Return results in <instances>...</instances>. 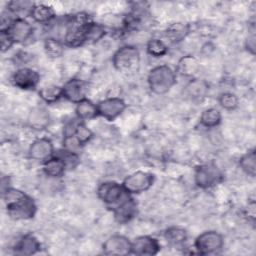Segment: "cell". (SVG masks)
Returning a JSON list of instances; mask_svg holds the SVG:
<instances>
[{"label": "cell", "instance_id": "cell-1", "mask_svg": "<svg viewBox=\"0 0 256 256\" xmlns=\"http://www.w3.org/2000/svg\"><path fill=\"white\" fill-rule=\"evenodd\" d=\"M2 198L8 216L14 220H30L37 213L35 200L20 189L8 187L2 191Z\"/></svg>", "mask_w": 256, "mask_h": 256}, {"label": "cell", "instance_id": "cell-13", "mask_svg": "<svg viewBox=\"0 0 256 256\" xmlns=\"http://www.w3.org/2000/svg\"><path fill=\"white\" fill-rule=\"evenodd\" d=\"M55 154V148L52 140L48 137L35 139L28 148V156L36 162H45Z\"/></svg>", "mask_w": 256, "mask_h": 256}, {"label": "cell", "instance_id": "cell-5", "mask_svg": "<svg viewBox=\"0 0 256 256\" xmlns=\"http://www.w3.org/2000/svg\"><path fill=\"white\" fill-rule=\"evenodd\" d=\"M224 246L223 235L216 230H206L194 240V249L200 255L216 254Z\"/></svg>", "mask_w": 256, "mask_h": 256}, {"label": "cell", "instance_id": "cell-24", "mask_svg": "<svg viewBox=\"0 0 256 256\" xmlns=\"http://www.w3.org/2000/svg\"><path fill=\"white\" fill-rule=\"evenodd\" d=\"M75 114L76 117L83 122L95 119L99 116L97 104L90 99L85 98L75 105Z\"/></svg>", "mask_w": 256, "mask_h": 256}, {"label": "cell", "instance_id": "cell-33", "mask_svg": "<svg viewBox=\"0 0 256 256\" xmlns=\"http://www.w3.org/2000/svg\"><path fill=\"white\" fill-rule=\"evenodd\" d=\"M55 155L59 156L62 159V161L64 162L67 170L75 169L80 163V154L68 151L64 148L56 151Z\"/></svg>", "mask_w": 256, "mask_h": 256}, {"label": "cell", "instance_id": "cell-19", "mask_svg": "<svg viewBox=\"0 0 256 256\" xmlns=\"http://www.w3.org/2000/svg\"><path fill=\"white\" fill-rule=\"evenodd\" d=\"M209 91V85L204 79L192 78L184 86L183 92L186 97L191 100H202L205 98Z\"/></svg>", "mask_w": 256, "mask_h": 256}, {"label": "cell", "instance_id": "cell-3", "mask_svg": "<svg viewBox=\"0 0 256 256\" xmlns=\"http://www.w3.org/2000/svg\"><path fill=\"white\" fill-rule=\"evenodd\" d=\"M140 52L134 45H123L119 47L112 56L113 67L124 74L137 72L140 65Z\"/></svg>", "mask_w": 256, "mask_h": 256}, {"label": "cell", "instance_id": "cell-10", "mask_svg": "<svg viewBox=\"0 0 256 256\" xmlns=\"http://www.w3.org/2000/svg\"><path fill=\"white\" fill-rule=\"evenodd\" d=\"M98 113L107 121H114L127 108L126 102L120 97H107L97 103Z\"/></svg>", "mask_w": 256, "mask_h": 256}, {"label": "cell", "instance_id": "cell-2", "mask_svg": "<svg viewBox=\"0 0 256 256\" xmlns=\"http://www.w3.org/2000/svg\"><path fill=\"white\" fill-rule=\"evenodd\" d=\"M177 74L173 68L162 64L153 67L147 75L149 90L155 95H164L176 84Z\"/></svg>", "mask_w": 256, "mask_h": 256}, {"label": "cell", "instance_id": "cell-27", "mask_svg": "<svg viewBox=\"0 0 256 256\" xmlns=\"http://www.w3.org/2000/svg\"><path fill=\"white\" fill-rule=\"evenodd\" d=\"M238 165L243 173L247 176L255 177L256 175V150L255 148L249 149L242 154L238 160Z\"/></svg>", "mask_w": 256, "mask_h": 256}, {"label": "cell", "instance_id": "cell-21", "mask_svg": "<svg viewBox=\"0 0 256 256\" xmlns=\"http://www.w3.org/2000/svg\"><path fill=\"white\" fill-rule=\"evenodd\" d=\"M29 17L39 24H51L56 19V13L54 9L47 4L35 3Z\"/></svg>", "mask_w": 256, "mask_h": 256}, {"label": "cell", "instance_id": "cell-20", "mask_svg": "<svg viewBox=\"0 0 256 256\" xmlns=\"http://www.w3.org/2000/svg\"><path fill=\"white\" fill-rule=\"evenodd\" d=\"M191 27L184 22H174L167 26L165 29V37L172 44H178L182 42L190 34Z\"/></svg>", "mask_w": 256, "mask_h": 256}, {"label": "cell", "instance_id": "cell-15", "mask_svg": "<svg viewBox=\"0 0 256 256\" xmlns=\"http://www.w3.org/2000/svg\"><path fill=\"white\" fill-rule=\"evenodd\" d=\"M87 91L86 82L80 78H71L62 85L63 98L75 105L87 98Z\"/></svg>", "mask_w": 256, "mask_h": 256}, {"label": "cell", "instance_id": "cell-25", "mask_svg": "<svg viewBox=\"0 0 256 256\" xmlns=\"http://www.w3.org/2000/svg\"><path fill=\"white\" fill-rule=\"evenodd\" d=\"M107 30L104 24L89 21L84 28V44H94L105 37Z\"/></svg>", "mask_w": 256, "mask_h": 256}, {"label": "cell", "instance_id": "cell-8", "mask_svg": "<svg viewBox=\"0 0 256 256\" xmlns=\"http://www.w3.org/2000/svg\"><path fill=\"white\" fill-rule=\"evenodd\" d=\"M40 78V74L35 69L22 66L13 72L11 76V82L13 86L20 90L32 91L38 87Z\"/></svg>", "mask_w": 256, "mask_h": 256}, {"label": "cell", "instance_id": "cell-18", "mask_svg": "<svg viewBox=\"0 0 256 256\" xmlns=\"http://www.w3.org/2000/svg\"><path fill=\"white\" fill-rule=\"evenodd\" d=\"M200 69L199 60L192 54H187L182 56L176 65L175 72L177 75L186 77V78H195V75Z\"/></svg>", "mask_w": 256, "mask_h": 256}, {"label": "cell", "instance_id": "cell-36", "mask_svg": "<svg viewBox=\"0 0 256 256\" xmlns=\"http://www.w3.org/2000/svg\"><path fill=\"white\" fill-rule=\"evenodd\" d=\"M0 43H1V51L2 53L8 51L15 43L13 42L12 38L8 34L6 30H0Z\"/></svg>", "mask_w": 256, "mask_h": 256}, {"label": "cell", "instance_id": "cell-14", "mask_svg": "<svg viewBox=\"0 0 256 256\" xmlns=\"http://www.w3.org/2000/svg\"><path fill=\"white\" fill-rule=\"evenodd\" d=\"M161 250L159 241L149 235H141L131 241V254L138 256H154Z\"/></svg>", "mask_w": 256, "mask_h": 256}, {"label": "cell", "instance_id": "cell-26", "mask_svg": "<svg viewBox=\"0 0 256 256\" xmlns=\"http://www.w3.org/2000/svg\"><path fill=\"white\" fill-rule=\"evenodd\" d=\"M199 122L202 127L207 129L218 127L222 122V114L220 110L215 107L206 108L202 111Z\"/></svg>", "mask_w": 256, "mask_h": 256}, {"label": "cell", "instance_id": "cell-37", "mask_svg": "<svg viewBox=\"0 0 256 256\" xmlns=\"http://www.w3.org/2000/svg\"><path fill=\"white\" fill-rule=\"evenodd\" d=\"M245 48L252 55L255 54V34H254V30L246 38V40H245Z\"/></svg>", "mask_w": 256, "mask_h": 256}, {"label": "cell", "instance_id": "cell-9", "mask_svg": "<svg viewBox=\"0 0 256 256\" xmlns=\"http://www.w3.org/2000/svg\"><path fill=\"white\" fill-rule=\"evenodd\" d=\"M114 220L120 225L131 222L138 214V204L136 200L128 194L122 201L111 208Z\"/></svg>", "mask_w": 256, "mask_h": 256}, {"label": "cell", "instance_id": "cell-16", "mask_svg": "<svg viewBox=\"0 0 256 256\" xmlns=\"http://www.w3.org/2000/svg\"><path fill=\"white\" fill-rule=\"evenodd\" d=\"M41 249V243L38 238L31 234L27 233L22 235L14 244L12 250L13 254L19 256H31L37 254Z\"/></svg>", "mask_w": 256, "mask_h": 256}, {"label": "cell", "instance_id": "cell-30", "mask_svg": "<svg viewBox=\"0 0 256 256\" xmlns=\"http://www.w3.org/2000/svg\"><path fill=\"white\" fill-rule=\"evenodd\" d=\"M43 47L47 57L51 59H57L63 55L66 46L60 38L50 36L44 40Z\"/></svg>", "mask_w": 256, "mask_h": 256}, {"label": "cell", "instance_id": "cell-11", "mask_svg": "<svg viewBox=\"0 0 256 256\" xmlns=\"http://www.w3.org/2000/svg\"><path fill=\"white\" fill-rule=\"evenodd\" d=\"M6 31L15 44H23L32 38L34 27L26 18H13Z\"/></svg>", "mask_w": 256, "mask_h": 256}, {"label": "cell", "instance_id": "cell-23", "mask_svg": "<svg viewBox=\"0 0 256 256\" xmlns=\"http://www.w3.org/2000/svg\"><path fill=\"white\" fill-rule=\"evenodd\" d=\"M42 171L48 178L56 179L62 177L67 169L62 159L54 154V156L42 163Z\"/></svg>", "mask_w": 256, "mask_h": 256}, {"label": "cell", "instance_id": "cell-7", "mask_svg": "<svg viewBox=\"0 0 256 256\" xmlns=\"http://www.w3.org/2000/svg\"><path fill=\"white\" fill-rule=\"evenodd\" d=\"M96 194L98 199L109 208L117 205L128 195L121 183L111 180L100 183L97 187Z\"/></svg>", "mask_w": 256, "mask_h": 256}, {"label": "cell", "instance_id": "cell-31", "mask_svg": "<svg viewBox=\"0 0 256 256\" xmlns=\"http://www.w3.org/2000/svg\"><path fill=\"white\" fill-rule=\"evenodd\" d=\"M146 52L154 58H161L168 53V46L159 38H151L146 43Z\"/></svg>", "mask_w": 256, "mask_h": 256}, {"label": "cell", "instance_id": "cell-28", "mask_svg": "<svg viewBox=\"0 0 256 256\" xmlns=\"http://www.w3.org/2000/svg\"><path fill=\"white\" fill-rule=\"evenodd\" d=\"M34 4V2L27 0H13L8 2L7 10L9 14L14 16V18H25V16L30 15Z\"/></svg>", "mask_w": 256, "mask_h": 256}, {"label": "cell", "instance_id": "cell-32", "mask_svg": "<svg viewBox=\"0 0 256 256\" xmlns=\"http://www.w3.org/2000/svg\"><path fill=\"white\" fill-rule=\"evenodd\" d=\"M219 106L226 111H234L239 106V98L235 93L225 91L218 95L217 98Z\"/></svg>", "mask_w": 256, "mask_h": 256}, {"label": "cell", "instance_id": "cell-34", "mask_svg": "<svg viewBox=\"0 0 256 256\" xmlns=\"http://www.w3.org/2000/svg\"><path fill=\"white\" fill-rule=\"evenodd\" d=\"M74 135L77 137V139L80 141V143L83 146L88 144L94 137V133L90 128H88V126L86 125V122H83L81 120H79L76 126Z\"/></svg>", "mask_w": 256, "mask_h": 256}, {"label": "cell", "instance_id": "cell-12", "mask_svg": "<svg viewBox=\"0 0 256 256\" xmlns=\"http://www.w3.org/2000/svg\"><path fill=\"white\" fill-rule=\"evenodd\" d=\"M102 252L109 256H123L131 254V240L125 235L113 234L103 242Z\"/></svg>", "mask_w": 256, "mask_h": 256}, {"label": "cell", "instance_id": "cell-29", "mask_svg": "<svg viewBox=\"0 0 256 256\" xmlns=\"http://www.w3.org/2000/svg\"><path fill=\"white\" fill-rule=\"evenodd\" d=\"M38 95L40 99L46 104H54L63 98L62 86L55 84H49L41 87L38 90Z\"/></svg>", "mask_w": 256, "mask_h": 256}, {"label": "cell", "instance_id": "cell-6", "mask_svg": "<svg viewBox=\"0 0 256 256\" xmlns=\"http://www.w3.org/2000/svg\"><path fill=\"white\" fill-rule=\"evenodd\" d=\"M154 182L155 175L153 173L138 170L126 176L121 184L128 194L135 195L148 191L153 186Z\"/></svg>", "mask_w": 256, "mask_h": 256}, {"label": "cell", "instance_id": "cell-17", "mask_svg": "<svg viewBox=\"0 0 256 256\" xmlns=\"http://www.w3.org/2000/svg\"><path fill=\"white\" fill-rule=\"evenodd\" d=\"M51 121L48 110L43 106H36L32 108L27 116V125L36 131L46 129Z\"/></svg>", "mask_w": 256, "mask_h": 256}, {"label": "cell", "instance_id": "cell-35", "mask_svg": "<svg viewBox=\"0 0 256 256\" xmlns=\"http://www.w3.org/2000/svg\"><path fill=\"white\" fill-rule=\"evenodd\" d=\"M62 144H63L62 148L66 149L68 151H71V152L78 153V154H80V151L84 147L74 134L68 135V136H63Z\"/></svg>", "mask_w": 256, "mask_h": 256}, {"label": "cell", "instance_id": "cell-22", "mask_svg": "<svg viewBox=\"0 0 256 256\" xmlns=\"http://www.w3.org/2000/svg\"><path fill=\"white\" fill-rule=\"evenodd\" d=\"M166 242L176 248H181L188 240V232L186 229L180 226H170L165 229L163 233Z\"/></svg>", "mask_w": 256, "mask_h": 256}, {"label": "cell", "instance_id": "cell-38", "mask_svg": "<svg viewBox=\"0 0 256 256\" xmlns=\"http://www.w3.org/2000/svg\"><path fill=\"white\" fill-rule=\"evenodd\" d=\"M247 215H248V219H250L252 222H254L255 220V202L254 200H252L251 202L248 203L247 206Z\"/></svg>", "mask_w": 256, "mask_h": 256}, {"label": "cell", "instance_id": "cell-4", "mask_svg": "<svg viewBox=\"0 0 256 256\" xmlns=\"http://www.w3.org/2000/svg\"><path fill=\"white\" fill-rule=\"evenodd\" d=\"M223 172L214 162L198 165L194 171V183L203 190L213 188L223 181Z\"/></svg>", "mask_w": 256, "mask_h": 256}]
</instances>
